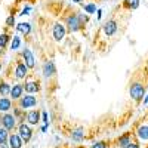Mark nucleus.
Instances as JSON below:
<instances>
[{
  "mask_svg": "<svg viewBox=\"0 0 148 148\" xmlns=\"http://www.w3.org/2000/svg\"><path fill=\"white\" fill-rule=\"evenodd\" d=\"M19 59H21L22 62L25 64L30 70H34L36 65H37V62H36V56H34L33 51H31L28 46H25V47H24L22 51L19 52Z\"/></svg>",
  "mask_w": 148,
  "mask_h": 148,
  "instance_id": "1a4fd4ad",
  "label": "nucleus"
},
{
  "mask_svg": "<svg viewBox=\"0 0 148 148\" xmlns=\"http://www.w3.org/2000/svg\"><path fill=\"white\" fill-rule=\"evenodd\" d=\"M0 148H9V144L8 142H3L2 145H0Z\"/></svg>",
  "mask_w": 148,
  "mask_h": 148,
  "instance_id": "4c0bfd02",
  "label": "nucleus"
},
{
  "mask_svg": "<svg viewBox=\"0 0 148 148\" xmlns=\"http://www.w3.org/2000/svg\"><path fill=\"white\" fill-rule=\"evenodd\" d=\"M145 71L148 73V61H147V64H145Z\"/></svg>",
  "mask_w": 148,
  "mask_h": 148,
  "instance_id": "ea45409f",
  "label": "nucleus"
},
{
  "mask_svg": "<svg viewBox=\"0 0 148 148\" xmlns=\"http://www.w3.org/2000/svg\"><path fill=\"white\" fill-rule=\"evenodd\" d=\"M14 101L10 99L9 96H0V114L3 113H9L14 108Z\"/></svg>",
  "mask_w": 148,
  "mask_h": 148,
  "instance_id": "6ab92c4d",
  "label": "nucleus"
},
{
  "mask_svg": "<svg viewBox=\"0 0 148 148\" xmlns=\"http://www.w3.org/2000/svg\"><path fill=\"white\" fill-rule=\"evenodd\" d=\"M147 92V86L142 80H133L129 86V96L135 104H141Z\"/></svg>",
  "mask_w": 148,
  "mask_h": 148,
  "instance_id": "f257e3e1",
  "label": "nucleus"
},
{
  "mask_svg": "<svg viewBox=\"0 0 148 148\" xmlns=\"http://www.w3.org/2000/svg\"><path fill=\"white\" fill-rule=\"evenodd\" d=\"M70 139L74 142V144H82L86 138V133H84V129L82 126H76L70 130Z\"/></svg>",
  "mask_w": 148,
  "mask_h": 148,
  "instance_id": "2eb2a0df",
  "label": "nucleus"
},
{
  "mask_svg": "<svg viewBox=\"0 0 148 148\" xmlns=\"http://www.w3.org/2000/svg\"><path fill=\"white\" fill-rule=\"evenodd\" d=\"M47 127H49V125H42V126H40V132H42V133H46V132H47Z\"/></svg>",
  "mask_w": 148,
  "mask_h": 148,
  "instance_id": "f704fd0d",
  "label": "nucleus"
},
{
  "mask_svg": "<svg viewBox=\"0 0 148 148\" xmlns=\"http://www.w3.org/2000/svg\"><path fill=\"white\" fill-rule=\"evenodd\" d=\"M67 27L64 22H55L52 25V39L56 42V43H61L64 42V39L67 37Z\"/></svg>",
  "mask_w": 148,
  "mask_h": 148,
  "instance_id": "9d476101",
  "label": "nucleus"
},
{
  "mask_svg": "<svg viewBox=\"0 0 148 148\" xmlns=\"http://www.w3.org/2000/svg\"><path fill=\"white\" fill-rule=\"evenodd\" d=\"M133 141V135L130 132H126V133H121L120 136H117L116 139V147L117 148H127V145Z\"/></svg>",
  "mask_w": 148,
  "mask_h": 148,
  "instance_id": "f3484780",
  "label": "nucleus"
},
{
  "mask_svg": "<svg viewBox=\"0 0 148 148\" xmlns=\"http://www.w3.org/2000/svg\"><path fill=\"white\" fill-rule=\"evenodd\" d=\"M15 30L22 36V37H28L31 33H33V24L31 22H18L16 24V27H15Z\"/></svg>",
  "mask_w": 148,
  "mask_h": 148,
  "instance_id": "a211bd4d",
  "label": "nucleus"
},
{
  "mask_svg": "<svg viewBox=\"0 0 148 148\" xmlns=\"http://www.w3.org/2000/svg\"><path fill=\"white\" fill-rule=\"evenodd\" d=\"M71 2H73V3H76V5H83L86 0H71Z\"/></svg>",
  "mask_w": 148,
  "mask_h": 148,
  "instance_id": "c9c22d12",
  "label": "nucleus"
},
{
  "mask_svg": "<svg viewBox=\"0 0 148 148\" xmlns=\"http://www.w3.org/2000/svg\"><path fill=\"white\" fill-rule=\"evenodd\" d=\"M2 2H3V0H2Z\"/></svg>",
  "mask_w": 148,
  "mask_h": 148,
  "instance_id": "a18cd8bd",
  "label": "nucleus"
},
{
  "mask_svg": "<svg viewBox=\"0 0 148 148\" xmlns=\"http://www.w3.org/2000/svg\"><path fill=\"white\" fill-rule=\"evenodd\" d=\"M24 93H25V90H24V84H22V82H15V83H12L10 93H9V98H10L12 101L16 102Z\"/></svg>",
  "mask_w": 148,
  "mask_h": 148,
  "instance_id": "ddd939ff",
  "label": "nucleus"
},
{
  "mask_svg": "<svg viewBox=\"0 0 148 148\" xmlns=\"http://www.w3.org/2000/svg\"><path fill=\"white\" fill-rule=\"evenodd\" d=\"M89 148H108V144L105 141H95Z\"/></svg>",
  "mask_w": 148,
  "mask_h": 148,
  "instance_id": "c756f323",
  "label": "nucleus"
},
{
  "mask_svg": "<svg viewBox=\"0 0 148 148\" xmlns=\"http://www.w3.org/2000/svg\"><path fill=\"white\" fill-rule=\"evenodd\" d=\"M42 74L46 80H52L56 77V65L53 59H46L42 65Z\"/></svg>",
  "mask_w": 148,
  "mask_h": 148,
  "instance_id": "f8f14e48",
  "label": "nucleus"
},
{
  "mask_svg": "<svg viewBox=\"0 0 148 148\" xmlns=\"http://www.w3.org/2000/svg\"><path fill=\"white\" fill-rule=\"evenodd\" d=\"M141 5V0H123L121 8L126 10H136Z\"/></svg>",
  "mask_w": 148,
  "mask_h": 148,
  "instance_id": "aec40b11",
  "label": "nucleus"
},
{
  "mask_svg": "<svg viewBox=\"0 0 148 148\" xmlns=\"http://www.w3.org/2000/svg\"><path fill=\"white\" fill-rule=\"evenodd\" d=\"M145 148H148V144H147V147H145Z\"/></svg>",
  "mask_w": 148,
  "mask_h": 148,
  "instance_id": "37998d69",
  "label": "nucleus"
},
{
  "mask_svg": "<svg viewBox=\"0 0 148 148\" xmlns=\"http://www.w3.org/2000/svg\"><path fill=\"white\" fill-rule=\"evenodd\" d=\"M31 10H33V6H31V5H25V6H24V8L19 10L18 16H27V15L31 14Z\"/></svg>",
  "mask_w": 148,
  "mask_h": 148,
  "instance_id": "c85d7f7f",
  "label": "nucleus"
},
{
  "mask_svg": "<svg viewBox=\"0 0 148 148\" xmlns=\"http://www.w3.org/2000/svg\"><path fill=\"white\" fill-rule=\"evenodd\" d=\"M0 117H2V127H5V129L9 130V132H15V130H16V127H18V120H16V117L14 116V113H12V111L0 114Z\"/></svg>",
  "mask_w": 148,
  "mask_h": 148,
  "instance_id": "0eeeda50",
  "label": "nucleus"
},
{
  "mask_svg": "<svg viewBox=\"0 0 148 148\" xmlns=\"http://www.w3.org/2000/svg\"><path fill=\"white\" fill-rule=\"evenodd\" d=\"M42 123H43V125H51V121H49V114H47V111H42Z\"/></svg>",
  "mask_w": 148,
  "mask_h": 148,
  "instance_id": "7c9ffc66",
  "label": "nucleus"
},
{
  "mask_svg": "<svg viewBox=\"0 0 148 148\" xmlns=\"http://www.w3.org/2000/svg\"><path fill=\"white\" fill-rule=\"evenodd\" d=\"M10 88H12V83H9L6 79L0 80V96H9Z\"/></svg>",
  "mask_w": 148,
  "mask_h": 148,
  "instance_id": "393cba45",
  "label": "nucleus"
},
{
  "mask_svg": "<svg viewBox=\"0 0 148 148\" xmlns=\"http://www.w3.org/2000/svg\"><path fill=\"white\" fill-rule=\"evenodd\" d=\"M102 18V9H98L96 10V21H99Z\"/></svg>",
  "mask_w": 148,
  "mask_h": 148,
  "instance_id": "72a5a7b5",
  "label": "nucleus"
},
{
  "mask_svg": "<svg viewBox=\"0 0 148 148\" xmlns=\"http://www.w3.org/2000/svg\"><path fill=\"white\" fill-rule=\"evenodd\" d=\"M30 68L22 62V61L18 58L16 61H15V64H14V68H12V79H14L15 82H24L25 79H28L30 77Z\"/></svg>",
  "mask_w": 148,
  "mask_h": 148,
  "instance_id": "7ed1b4c3",
  "label": "nucleus"
},
{
  "mask_svg": "<svg viewBox=\"0 0 148 148\" xmlns=\"http://www.w3.org/2000/svg\"><path fill=\"white\" fill-rule=\"evenodd\" d=\"M101 30H102L104 36L110 39V37H113V36L117 34V31H119V22H117L114 18H110V19H107V21L102 24Z\"/></svg>",
  "mask_w": 148,
  "mask_h": 148,
  "instance_id": "9b49d317",
  "label": "nucleus"
},
{
  "mask_svg": "<svg viewBox=\"0 0 148 148\" xmlns=\"http://www.w3.org/2000/svg\"><path fill=\"white\" fill-rule=\"evenodd\" d=\"M80 6H82V10L84 12V14H88L89 16H90V15H95L96 10H98V6H96L95 2H88V3L80 5Z\"/></svg>",
  "mask_w": 148,
  "mask_h": 148,
  "instance_id": "412c9836",
  "label": "nucleus"
},
{
  "mask_svg": "<svg viewBox=\"0 0 148 148\" xmlns=\"http://www.w3.org/2000/svg\"><path fill=\"white\" fill-rule=\"evenodd\" d=\"M0 6H2V0H0Z\"/></svg>",
  "mask_w": 148,
  "mask_h": 148,
  "instance_id": "79ce46f5",
  "label": "nucleus"
},
{
  "mask_svg": "<svg viewBox=\"0 0 148 148\" xmlns=\"http://www.w3.org/2000/svg\"><path fill=\"white\" fill-rule=\"evenodd\" d=\"M24 84V90H25V93H31V95H37L40 90H42V83L39 79L36 77H28L22 82Z\"/></svg>",
  "mask_w": 148,
  "mask_h": 148,
  "instance_id": "6e6552de",
  "label": "nucleus"
},
{
  "mask_svg": "<svg viewBox=\"0 0 148 148\" xmlns=\"http://www.w3.org/2000/svg\"><path fill=\"white\" fill-rule=\"evenodd\" d=\"M10 40H12V34H10L8 30H6V31H3L2 34H0V47H2V49L9 47Z\"/></svg>",
  "mask_w": 148,
  "mask_h": 148,
  "instance_id": "4be33fe9",
  "label": "nucleus"
},
{
  "mask_svg": "<svg viewBox=\"0 0 148 148\" xmlns=\"http://www.w3.org/2000/svg\"><path fill=\"white\" fill-rule=\"evenodd\" d=\"M16 133L22 138V141L28 144L31 142L33 136H34V129L31 125H28L27 121H22V123H18V127H16Z\"/></svg>",
  "mask_w": 148,
  "mask_h": 148,
  "instance_id": "39448f33",
  "label": "nucleus"
},
{
  "mask_svg": "<svg viewBox=\"0 0 148 148\" xmlns=\"http://www.w3.org/2000/svg\"><path fill=\"white\" fill-rule=\"evenodd\" d=\"M0 127H2V117H0Z\"/></svg>",
  "mask_w": 148,
  "mask_h": 148,
  "instance_id": "a19ab883",
  "label": "nucleus"
},
{
  "mask_svg": "<svg viewBox=\"0 0 148 148\" xmlns=\"http://www.w3.org/2000/svg\"><path fill=\"white\" fill-rule=\"evenodd\" d=\"M12 113H14V116L16 117L18 123L25 121V117H27V111H25V110H22V108H19L18 105H15L14 108H12Z\"/></svg>",
  "mask_w": 148,
  "mask_h": 148,
  "instance_id": "5701e85b",
  "label": "nucleus"
},
{
  "mask_svg": "<svg viewBox=\"0 0 148 148\" xmlns=\"http://www.w3.org/2000/svg\"><path fill=\"white\" fill-rule=\"evenodd\" d=\"M16 105L22 110H33L37 107V96L31 95V93H24L19 99L16 101Z\"/></svg>",
  "mask_w": 148,
  "mask_h": 148,
  "instance_id": "423d86ee",
  "label": "nucleus"
},
{
  "mask_svg": "<svg viewBox=\"0 0 148 148\" xmlns=\"http://www.w3.org/2000/svg\"><path fill=\"white\" fill-rule=\"evenodd\" d=\"M9 130H6L5 127H0V145L3 142H8V138H9Z\"/></svg>",
  "mask_w": 148,
  "mask_h": 148,
  "instance_id": "cd10ccee",
  "label": "nucleus"
},
{
  "mask_svg": "<svg viewBox=\"0 0 148 148\" xmlns=\"http://www.w3.org/2000/svg\"><path fill=\"white\" fill-rule=\"evenodd\" d=\"M144 107H148V89H147V92H145V96H144V99H142V102H141Z\"/></svg>",
  "mask_w": 148,
  "mask_h": 148,
  "instance_id": "473e14b6",
  "label": "nucleus"
},
{
  "mask_svg": "<svg viewBox=\"0 0 148 148\" xmlns=\"http://www.w3.org/2000/svg\"><path fill=\"white\" fill-rule=\"evenodd\" d=\"M22 45V39H21V36L19 34H15V36H12V40H10V45H9V49L12 52H16L18 49L21 47Z\"/></svg>",
  "mask_w": 148,
  "mask_h": 148,
  "instance_id": "b1692460",
  "label": "nucleus"
},
{
  "mask_svg": "<svg viewBox=\"0 0 148 148\" xmlns=\"http://www.w3.org/2000/svg\"><path fill=\"white\" fill-rule=\"evenodd\" d=\"M133 138L141 144H148V117L141 120L136 126L133 127Z\"/></svg>",
  "mask_w": 148,
  "mask_h": 148,
  "instance_id": "20e7f679",
  "label": "nucleus"
},
{
  "mask_svg": "<svg viewBox=\"0 0 148 148\" xmlns=\"http://www.w3.org/2000/svg\"><path fill=\"white\" fill-rule=\"evenodd\" d=\"M25 121L28 123V125H31L33 127L37 126V125H40L42 123V111L40 110H28Z\"/></svg>",
  "mask_w": 148,
  "mask_h": 148,
  "instance_id": "4468645a",
  "label": "nucleus"
},
{
  "mask_svg": "<svg viewBox=\"0 0 148 148\" xmlns=\"http://www.w3.org/2000/svg\"><path fill=\"white\" fill-rule=\"evenodd\" d=\"M102 2H107V0H102Z\"/></svg>",
  "mask_w": 148,
  "mask_h": 148,
  "instance_id": "c03bdc74",
  "label": "nucleus"
},
{
  "mask_svg": "<svg viewBox=\"0 0 148 148\" xmlns=\"http://www.w3.org/2000/svg\"><path fill=\"white\" fill-rule=\"evenodd\" d=\"M5 56V49H2V47H0V59H2Z\"/></svg>",
  "mask_w": 148,
  "mask_h": 148,
  "instance_id": "e433bc0d",
  "label": "nucleus"
},
{
  "mask_svg": "<svg viewBox=\"0 0 148 148\" xmlns=\"http://www.w3.org/2000/svg\"><path fill=\"white\" fill-rule=\"evenodd\" d=\"M127 148H142V144H141V142H138L136 139H133V141L127 145Z\"/></svg>",
  "mask_w": 148,
  "mask_h": 148,
  "instance_id": "2f4dec72",
  "label": "nucleus"
},
{
  "mask_svg": "<svg viewBox=\"0 0 148 148\" xmlns=\"http://www.w3.org/2000/svg\"><path fill=\"white\" fill-rule=\"evenodd\" d=\"M2 68H3V62H2V59H0V71H2Z\"/></svg>",
  "mask_w": 148,
  "mask_h": 148,
  "instance_id": "58836bf2",
  "label": "nucleus"
},
{
  "mask_svg": "<svg viewBox=\"0 0 148 148\" xmlns=\"http://www.w3.org/2000/svg\"><path fill=\"white\" fill-rule=\"evenodd\" d=\"M64 24L67 27V31L71 33V34H76V33H80V31L84 30L83 25L80 24V21H79L77 10H73V12H70V14H67L64 16Z\"/></svg>",
  "mask_w": 148,
  "mask_h": 148,
  "instance_id": "f03ea898",
  "label": "nucleus"
},
{
  "mask_svg": "<svg viewBox=\"0 0 148 148\" xmlns=\"http://www.w3.org/2000/svg\"><path fill=\"white\" fill-rule=\"evenodd\" d=\"M8 144H9V148H24V145H25V142L22 141V138L16 132H10L9 133Z\"/></svg>",
  "mask_w": 148,
  "mask_h": 148,
  "instance_id": "dca6fc26",
  "label": "nucleus"
},
{
  "mask_svg": "<svg viewBox=\"0 0 148 148\" xmlns=\"http://www.w3.org/2000/svg\"><path fill=\"white\" fill-rule=\"evenodd\" d=\"M77 16H79V21H80V24L83 25V28H86V25H88L89 21H90V16L88 14H84L83 10H77Z\"/></svg>",
  "mask_w": 148,
  "mask_h": 148,
  "instance_id": "a878e982",
  "label": "nucleus"
},
{
  "mask_svg": "<svg viewBox=\"0 0 148 148\" xmlns=\"http://www.w3.org/2000/svg\"><path fill=\"white\" fill-rule=\"evenodd\" d=\"M15 16H16L15 12H10V14L8 15V18H6V21H5V24H6L8 28H15V27H16V18H15Z\"/></svg>",
  "mask_w": 148,
  "mask_h": 148,
  "instance_id": "bb28decb",
  "label": "nucleus"
}]
</instances>
